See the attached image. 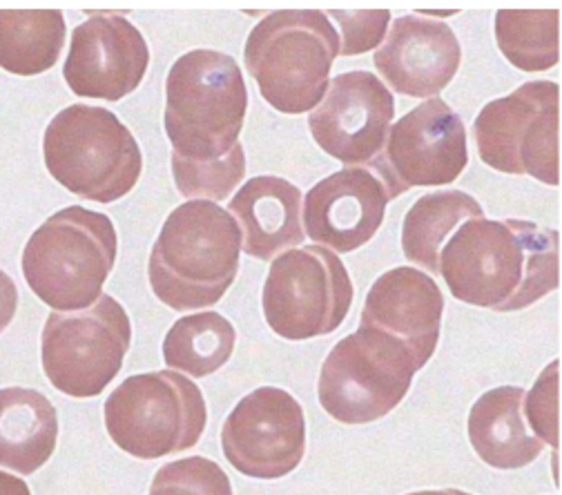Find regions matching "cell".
<instances>
[{"label":"cell","instance_id":"6","mask_svg":"<svg viewBox=\"0 0 562 495\" xmlns=\"http://www.w3.org/2000/svg\"><path fill=\"white\" fill-rule=\"evenodd\" d=\"M43 159L63 188L97 203L123 199L144 170L134 134L116 114L94 105H69L49 121Z\"/></svg>","mask_w":562,"mask_h":495},{"label":"cell","instance_id":"15","mask_svg":"<svg viewBox=\"0 0 562 495\" xmlns=\"http://www.w3.org/2000/svg\"><path fill=\"white\" fill-rule=\"evenodd\" d=\"M150 67L148 43L123 16H94L72 32L63 77L83 99L121 101L144 81Z\"/></svg>","mask_w":562,"mask_h":495},{"label":"cell","instance_id":"10","mask_svg":"<svg viewBox=\"0 0 562 495\" xmlns=\"http://www.w3.org/2000/svg\"><path fill=\"white\" fill-rule=\"evenodd\" d=\"M353 297V281L341 259L328 248L308 246L272 259L261 302L274 335L304 341L337 330Z\"/></svg>","mask_w":562,"mask_h":495},{"label":"cell","instance_id":"1","mask_svg":"<svg viewBox=\"0 0 562 495\" xmlns=\"http://www.w3.org/2000/svg\"><path fill=\"white\" fill-rule=\"evenodd\" d=\"M558 244L533 222L469 220L440 250V274L458 302L516 313L558 289Z\"/></svg>","mask_w":562,"mask_h":495},{"label":"cell","instance_id":"17","mask_svg":"<svg viewBox=\"0 0 562 495\" xmlns=\"http://www.w3.org/2000/svg\"><path fill=\"white\" fill-rule=\"evenodd\" d=\"M445 295L436 279L417 268L400 266L375 279L360 326L375 328L397 339L415 362L425 367L438 348Z\"/></svg>","mask_w":562,"mask_h":495},{"label":"cell","instance_id":"20","mask_svg":"<svg viewBox=\"0 0 562 495\" xmlns=\"http://www.w3.org/2000/svg\"><path fill=\"white\" fill-rule=\"evenodd\" d=\"M525 391L498 386L486 391L471 408L467 431L477 458L494 469L529 466L544 449L525 419Z\"/></svg>","mask_w":562,"mask_h":495},{"label":"cell","instance_id":"8","mask_svg":"<svg viewBox=\"0 0 562 495\" xmlns=\"http://www.w3.org/2000/svg\"><path fill=\"white\" fill-rule=\"evenodd\" d=\"M415 367L411 352L386 333L360 326L328 352L319 371L322 408L346 427L389 415L406 397Z\"/></svg>","mask_w":562,"mask_h":495},{"label":"cell","instance_id":"28","mask_svg":"<svg viewBox=\"0 0 562 495\" xmlns=\"http://www.w3.org/2000/svg\"><path fill=\"white\" fill-rule=\"evenodd\" d=\"M558 362H551L540 373L522 404L527 427H531L533 436L542 440V445L553 449V455L558 449Z\"/></svg>","mask_w":562,"mask_h":495},{"label":"cell","instance_id":"19","mask_svg":"<svg viewBox=\"0 0 562 495\" xmlns=\"http://www.w3.org/2000/svg\"><path fill=\"white\" fill-rule=\"evenodd\" d=\"M228 212L241 230V250L259 261L304 241L302 190L281 177H255L231 199Z\"/></svg>","mask_w":562,"mask_h":495},{"label":"cell","instance_id":"31","mask_svg":"<svg viewBox=\"0 0 562 495\" xmlns=\"http://www.w3.org/2000/svg\"><path fill=\"white\" fill-rule=\"evenodd\" d=\"M0 495H32L25 480L0 471Z\"/></svg>","mask_w":562,"mask_h":495},{"label":"cell","instance_id":"24","mask_svg":"<svg viewBox=\"0 0 562 495\" xmlns=\"http://www.w3.org/2000/svg\"><path fill=\"white\" fill-rule=\"evenodd\" d=\"M235 344V326L222 313L186 315L172 324L164 339V360L190 378H207L233 358Z\"/></svg>","mask_w":562,"mask_h":495},{"label":"cell","instance_id":"9","mask_svg":"<svg viewBox=\"0 0 562 495\" xmlns=\"http://www.w3.org/2000/svg\"><path fill=\"white\" fill-rule=\"evenodd\" d=\"M130 346L125 308L112 295H101L86 311L49 313L41 337L43 371L69 397H97L119 375Z\"/></svg>","mask_w":562,"mask_h":495},{"label":"cell","instance_id":"18","mask_svg":"<svg viewBox=\"0 0 562 495\" xmlns=\"http://www.w3.org/2000/svg\"><path fill=\"white\" fill-rule=\"evenodd\" d=\"M462 47L447 23L422 16L393 21L375 67L395 92L415 99H436L458 75Z\"/></svg>","mask_w":562,"mask_h":495},{"label":"cell","instance_id":"5","mask_svg":"<svg viewBox=\"0 0 562 495\" xmlns=\"http://www.w3.org/2000/svg\"><path fill=\"white\" fill-rule=\"evenodd\" d=\"M337 56L339 36L319 10L268 14L248 34L244 49L261 97L284 114H304L322 103Z\"/></svg>","mask_w":562,"mask_h":495},{"label":"cell","instance_id":"21","mask_svg":"<svg viewBox=\"0 0 562 495\" xmlns=\"http://www.w3.org/2000/svg\"><path fill=\"white\" fill-rule=\"evenodd\" d=\"M58 442L54 404L32 389L0 391V466L32 475L49 462Z\"/></svg>","mask_w":562,"mask_h":495},{"label":"cell","instance_id":"11","mask_svg":"<svg viewBox=\"0 0 562 495\" xmlns=\"http://www.w3.org/2000/svg\"><path fill=\"white\" fill-rule=\"evenodd\" d=\"M560 90L553 81H529L491 101L473 123L480 159L498 172L560 183Z\"/></svg>","mask_w":562,"mask_h":495},{"label":"cell","instance_id":"30","mask_svg":"<svg viewBox=\"0 0 562 495\" xmlns=\"http://www.w3.org/2000/svg\"><path fill=\"white\" fill-rule=\"evenodd\" d=\"M16 308H19V289L14 284V279L8 272L0 270V333L12 324Z\"/></svg>","mask_w":562,"mask_h":495},{"label":"cell","instance_id":"32","mask_svg":"<svg viewBox=\"0 0 562 495\" xmlns=\"http://www.w3.org/2000/svg\"><path fill=\"white\" fill-rule=\"evenodd\" d=\"M408 495H471V493H464L460 488H438V491H415Z\"/></svg>","mask_w":562,"mask_h":495},{"label":"cell","instance_id":"2","mask_svg":"<svg viewBox=\"0 0 562 495\" xmlns=\"http://www.w3.org/2000/svg\"><path fill=\"white\" fill-rule=\"evenodd\" d=\"M239 257L241 230L231 212L213 201H186L170 212L150 252V286L172 311H203L231 291Z\"/></svg>","mask_w":562,"mask_h":495},{"label":"cell","instance_id":"23","mask_svg":"<svg viewBox=\"0 0 562 495\" xmlns=\"http://www.w3.org/2000/svg\"><path fill=\"white\" fill-rule=\"evenodd\" d=\"M65 32L58 10H0V67L16 77L47 72L63 52Z\"/></svg>","mask_w":562,"mask_h":495},{"label":"cell","instance_id":"27","mask_svg":"<svg viewBox=\"0 0 562 495\" xmlns=\"http://www.w3.org/2000/svg\"><path fill=\"white\" fill-rule=\"evenodd\" d=\"M150 495H233V484L217 462L192 455L161 466Z\"/></svg>","mask_w":562,"mask_h":495},{"label":"cell","instance_id":"7","mask_svg":"<svg viewBox=\"0 0 562 495\" xmlns=\"http://www.w3.org/2000/svg\"><path fill=\"white\" fill-rule=\"evenodd\" d=\"M103 408L112 442L138 460H159L196 447L207 424L201 389L172 371L127 378Z\"/></svg>","mask_w":562,"mask_h":495},{"label":"cell","instance_id":"3","mask_svg":"<svg viewBox=\"0 0 562 495\" xmlns=\"http://www.w3.org/2000/svg\"><path fill=\"white\" fill-rule=\"evenodd\" d=\"M248 90L237 60L217 49H192L168 72L164 125L172 159L220 161L239 146Z\"/></svg>","mask_w":562,"mask_h":495},{"label":"cell","instance_id":"13","mask_svg":"<svg viewBox=\"0 0 562 495\" xmlns=\"http://www.w3.org/2000/svg\"><path fill=\"white\" fill-rule=\"evenodd\" d=\"M222 449L241 475L279 480L293 473L306 453L302 404L277 386L248 393L224 421Z\"/></svg>","mask_w":562,"mask_h":495},{"label":"cell","instance_id":"12","mask_svg":"<svg viewBox=\"0 0 562 495\" xmlns=\"http://www.w3.org/2000/svg\"><path fill=\"white\" fill-rule=\"evenodd\" d=\"M469 164L467 127L440 99H429L393 127L382 153L369 164L389 201L422 185L453 183Z\"/></svg>","mask_w":562,"mask_h":495},{"label":"cell","instance_id":"29","mask_svg":"<svg viewBox=\"0 0 562 495\" xmlns=\"http://www.w3.org/2000/svg\"><path fill=\"white\" fill-rule=\"evenodd\" d=\"M326 16H333L341 27V56H360L375 49L386 36V27L391 23L389 10H371V12H344L330 10Z\"/></svg>","mask_w":562,"mask_h":495},{"label":"cell","instance_id":"26","mask_svg":"<svg viewBox=\"0 0 562 495\" xmlns=\"http://www.w3.org/2000/svg\"><path fill=\"white\" fill-rule=\"evenodd\" d=\"M175 185L183 196H199L203 201H224L246 177L244 146L220 161H181L172 159Z\"/></svg>","mask_w":562,"mask_h":495},{"label":"cell","instance_id":"14","mask_svg":"<svg viewBox=\"0 0 562 495\" xmlns=\"http://www.w3.org/2000/svg\"><path fill=\"white\" fill-rule=\"evenodd\" d=\"M395 116L391 90L364 69L328 83L322 103L311 112L308 127L317 146L344 166H367L382 153Z\"/></svg>","mask_w":562,"mask_h":495},{"label":"cell","instance_id":"22","mask_svg":"<svg viewBox=\"0 0 562 495\" xmlns=\"http://www.w3.org/2000/svg\"><path fill=\"white\" fill-rule=\"evenodd\" d=\"M484 217L482 205L462 190L419 196L404 217L402 248L411 263L440 274V250L449 235L469 220Z\"/></svg>","mask_w":562,"mask_h":495},{"label":"cell","instance_id":"25","mask_svg":"<svg viewBox=\"0 0 562 495\" xmlns=\"http://www.w3.org/2000/svg\"><path fill=\"white\" fill-rule=\"evenodd\" d=\"M558 10H501L496 41L505 58L522 72H544L560 58Z\"/></svg>","mask_w":562,"mask_h":495},{"label":"cell","instance_id":"16","mask_svg":"<svg viewBox=\"0 0 562 495\" xmlns=\"http://www.w3.org/2000/svg\"><path fill=\"white\" fill-rule=\"evenodd\" d=\"M389 194L367 168H344L322 179L304 199V235L335 252L369 244L386 215Z\"/></svg>","mask_w":562,"mask_h":495},{"label":"cell","instance_id":"4","mask_svg":"<svg viewBox=\"0 0 562 495\" xmlns=\"http://www.w3.org/2000/svg\"><path fill=\"white\" fill-rule=\"evenodd\" d=\"M110 217L69 205L34 230L23 250V274L32 293L58 313L86 311L103 295L116 261Z\"/></svg>","mask_w":562,"mask_h":495},{"label":"cell","instance_id":"33","mask_svg":"<svg viewBox=\"0 0 562 495\" xmlns=\"http://www.w3.org/2000/svg\"><path fill=\"white\" fill-rule=\"evenodd\" d=\"M458 10H449V12H425V14H436V16H453Z\"/></svg>","mask_w":562,"mask_h":495}]
</instances>
